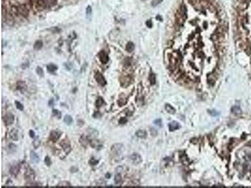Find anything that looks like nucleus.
<instances>
[{
  "instance_id": "obj_1",
  "label": "nucleus",
  "mask_w": 251,
  "mask_h": 188,
  "mask_svg": "<svg viewBox=\"0 0 251 188\" xmlns=\"http://www.w3.org/2000/svg\"><path fill=\"white\" fill-rule=\"evenodd\" d=\"M124 150V146L122 144H115L110 148V151L114 156L119 157Z\"/></svg>"
},
{
  "instance_id": "obj_2",
  "label": "nucleus",
  "mask_w": 251,
  "mask_h": 188,
  "mask_svg": "<svg viewBox=\"0 0 251 188\" xmlns=\"http://www.w3.org/2000/svg\"><path fill=\"white\" fill-rule=\"evenodd\" d=\"M56 3L57 0H37V5L43 8H49L54 6Z\"/></svg>"
},
{
  "instance_id": "obj_3",
  "label": "nucleus",
  "mask_w": 251,
  "mask_h": 188,
  "mask_svg": "<svg viewBox=\"0 0 251 188\" xmlns=\"http://www.w3.org/2000/svg\"><path fill=\"white\" fill-rule=\"evenodd\" d=\"M3 120L6 126H9L14 122L15 117H14L13 114L8 112L3 117Z\"/></svg>"
},
{
  "instance_id": "obj_4",
  "label": "nucleus",
  "mask_w": 251,
  "mask_h": 188,
  "mask_svg": "<svg viewBox=\"0 0 251 188\" xmlns=\"http://www.w3.org/2000/svg\"><path fill=\"white\" fill-rule=\"evenodd\" d=\"M94 78H95L97 82L100 85L102 86V87L106 85V83H107L106 78H104V76H103L100 72H97L96 73H95V75H94Z\"/></svg>"
},
{
  "instance_id": "obj_5",
  "label": "nucleus",
  "mask_w": 251,
  "mask_h": 188,
  "mask_svg": "<svg viewBox=\"0 0 251 188\" xmlns=\"http://www.w3.org/2000/svg\"><path fill=\"white\" fill-rule=\"evenodd\" d=\"M35 173H34L33 171L31 168L28 169L25 173V179L27 180L28 181H29V182H31V181H33L35 179Z\"/></svg>"
},
{
  "instance_id": "obj_6",
  "label": "nucleus",
  "mask_w": 251,
  "mask_h": 188,
  "mask_svg": "<svg viewBox=\"0 0 251 188\" xmlns=\"http://www.w3.org/2000/svg\"><path fill=\"white\" fill-rule=\"evenodd\" d=\"M99 58L102 64H106L109 61V56L106 52L102 50L98 54Z\"/></svg>"
},
{
  "instance_id": "obj_7",
  "label": "nucleus",
  "mask_w": 251,
  "mask_h": 188,
  "mask_svg": "<svg viewBox=\"0 0 251 188\" xmlns=\"http://www.w3.org/2000/svg\"><path fill=\"white\" fill-rule=\"evenodd\" d=\"M61 137V132L58 130H52L50 132L49 136V139L52 142H55L58 141Z\"/></svg>"
},
{
  "instance_id": "obj_8",
  "label": "nucleus",
  "mask_w": 251,
  "mask_h": 188,
  "mask_svg": "<svg viewBox=\"0 0 251 188\" xmlns=\"http://www.w3.org/2000/svg\"><path fill=\"white\" fill-rule=\"evenodd\" d=\"M130 159L131 161H132V162L134 164H139V163H141L142 162V159H141V157L140 156V155H139L138 154H136V153H134V154H133L131 156H130Z\"/></svg>"
},
{
  "instance_id": "obj_9",
  "label": "nucleus",
  "mask_w": 251,
  "mask_h": 188,
  "mask_svg": "<svg viewBox=\"0 0 251 188\" xmlns=\"http://www.w3.org/2000/svg\"><path fill=\"white\" fill-rule=\"evenodd\" d=\"M17 11L23 16H28L29 14L28 9L25 5H20L17 8Z\"/></svg>"
},
{
  "instance_id": "obj_10",
  "label": "nucleus",
  "mask_w": 251,
  "mask_h": 188,
  "mask_svg": "<svg viewBox=\"0 0 251 188\" xmlns=\"http://www.w3.org/2000/svg\"><path fill=\"white\" fill-rule=\"evenodd\" d=\"M63 149L65 151L67 152V154L71 151V142L68 140H63L62 142L60 143Z\"/></svg>"
},
{
  "instance_id": "obj_11",
  "label": "nucleus",
  "mask_w": 251,
  "mask_h": 188,
  "mask_svg": "<svg viewBox=\"0 0 251 188\" xmlns=\"http://www.w3.org/2000/svg\"><path fill=\"white\" fill-rule=\"evenodd\" d=\"M16 89L18 90H20L22 93H24L27 89V86H26V83L23 81H19L17 82Z\"/></svg>"
},
{
  "instance_id": "obj_12",
  "label": "nucleus",
  "mask_w": 251,
  "mask_h": 188,
  "mask_svg": "<svg viewBox=\"0 0 251 188\" xmlns=\"http://www.w3.org/2000/svg\"><path fill=\"white\" fill-rule=\"evenodd\" d=\"M30 158L31 161V162H33L35 164H37L40 161V158L38 157V155L36 154L35 152L33 150L30 152Z\"/></svg>"
},
{
  "instance_id": "obj_13",
  "label": "nucleus",
  "mask_w": 251,
  "mask_h": 188,
  "mask_svg": "<svg viewBox=\"0 0 251 188\" xmlns=\"http://www.w3.org/2000/svg\"><path fill=\"white\" fill-rule=\"evenodd\" d=\"M79 142L83 146H86V145H87V144H89V139H88L87 135H82L80 137V138Z\"/></svg>"
},
{
  "instance_id": "obj_14",
  "label": "nucleus",
  "mask_w": 251,
  "mask_h": 188,
  "mask_svg": "<svg viewBox=\"0 0 251 188\" xmlns=\"http://www.w3.org/2000/svg\"><path fill=\"white\" fill-rule=\"evenodd\" d=\"M9 171L11 174L13 176H16L18 173L20 171V167L18 165H13L11 167V168L9 169Z\"/></svg>"
},
{
  "instance_id": "obj_15",
  "label": "nucleus",
  "mask_w": 251,
  "mask_h": 188,
  "mask_svg": "<svg viewBox=\"0 0 251 188\" xmlns=\"http://www.w3.org/2000/svg\"><path fill=\"white\" fill-rule=\"evenodd\" d=\"M180 127V125L176 122H172L169 124V129L170 131H174V130L178 129Z\"/></svg>"
},
{
  "instance_id": "obj_16",
  "label": "nucleus",
  "mask_w": 251,
  "mask_h": 188,
  "mask_svg": "<svg viewBox=\"0 0 251 188\" xmlns=\"http://www.w3.org/2000/svg\"><path fill=\"white\" fill-rule=\"evenodd\" d=\"M232 112L235 115H239L242 113V110L239 106H234L232 108Z\"/></svg>"
},
{
  "instance_id": "obj_17",
  "label": "nucleus",
  "mask_w": 251,
  "mask_h": 188,
  "mask_svg": "<svg viewBox=\"0 0 251 188\" xmlns=\"http://www.w3.org/2000/svg\"><path fill=\"white\" fill-rule=\"evenodd\" d=\"M9 136H10V138H11L12 140H13V141H18V132H17V130H16V129H13V130L10 132Z\"/></svg>"
},
{
  "instance_id": "obj_18",
  "label": "nucleus",
  "mask_w": 251,
  "mask_h": 188,
  "mask_svg": "<svg viewBox=\"0 0 251 188\" xmlns=\"http://www.w3.org/2000/svg\"><path fill=\"white\" fill-rule=\"evenodd\" d=\"M42 46H43V42H42V41L41 40H37L35 43V44H34L33 48L36 50H40L42 48Z\"/></svg>"
},
{
  "instance_id": "obj_19",
  "label": "nucleus",
  "mask_w": 251,
  "mask_h": 188,
  "mask_svg": "<svg viewBox=\"0 0 251 188\" xmlns=\"http://www.w3.org/2000/svg\"><path fill=\"white\" fill-rule=\"evenodd\" d=\"M104 100L103 99L102 97H99L97 99L96 102H95V106H96V107L97 108V109H99V108H101V107H102V105L103 104H104Z\"/></svg>"
},
{
  "instance_id": "obj_20",
  "label": "nucleus",
  "mask_w": 251,
  "mask_h": 188,
  "mask_svg": "<svg viewBox=\"0 0 251 188\" xmlns=\"http://www.w3.org/2000/svg\"><path fill=\"white\" fill-rule=\"evenodd\" d=\"M47 70L50 73H53L55 71H56L58 69V67H57V65H55L54 64H49L48 65L47 67Z\"/></svg>"
},
{
  "instance_id": "obj_21",
  "label": "nucleus",
  "mask_w": 251,
  "mask_h": 188,
  "mask_svg": "<svg viewBox=\"0 0 251 188\" xmlns=\"http://www.w3.org/2000/svg\"><path fill=\"white\" fill-rule=\"evenodd\" d=\"M136 135L139 138H145L147 135L146 132L142 130H139L136 132Z\"/></svg>"
},
{
  "instance_id": "obj_22",
  "label": "nucleus",
  "mask_w": 251,
  "mask_h": 188,
  "mask_svg": "<svg viewBox=\"0 0 251 188\" xmlns=\"http://www.w3.org/2000/svg\"><path fill=\"white\" fill-rule=\"evenodd\" d=\"M63 121H64V122L66 124H67V125H71L72 123V122H73V119H72V117L70 115H66L64 117Z\"/></svg>"
},
{
  "instance_id": "obj_23",
  "label": "nucleus",
  "mask_w": 251,
  "mask_h": 188,
  "mask_svg": "<svg viewBox=\"0 0 251 188\" xmlns=\"http://www.w3.org/2000/svg\"><path fill=\"white\" fill-rule=\"evenodd\" d=\"M126 50L128 52H132L134 50V45L132 42H128L126 45Z\"/></svg>"
},
{
  "instance_id": "obj_24",
  "label": "nucleus",
  "mask_w": 251,
  "mask_h": 188,
  "mask_svg": "<svg viewBox=\"0 0 251 188\" xmlns=\"http://www.w3.org/2000/svg\"><path fill=\"white\" fill-rule=\"evenodd\" d=\"M165 109L166 110V111L168 112H169L170 113H172V114H174L175 113V109L173 108L172 106H171L170 105L168 104L166 105L165 107Z\"/></svg>"
},
{
  "instance_id": "obj_25",
  "label": "nucleus",
  "mask_w": 251,
  "mask_h": 188,
  "mask_svg": "<svg viewBox=\"0 0 251 188\" xmlns=\"http://www.w3.org/2000/svg\"><path fill=\"white\" fill-rule=\"evenodd\" d=\"M88 132H89V135H90L91 136L93 137L97 136L99 134L98 132L95 129H93V128H90L89 130H88Z\"/></svg>"
},
{
  "instance_id": "obj_26",
  "label": "nucleus",
  "mask_w": 251,
  "mask_h": 188,
  "mask_svg": "<svg viewBox=\"0 0 251 188\" xmlns=\"http://www.w3.org/2000/svg\"><path fill=\"white\" fill-rule=\"evenodd\" d=\"M15 105H16V108L18 109V110H21V111L23 110V109H24V107H23V104H21L20 102H18V101H16V100L15 102Z\"/></svg>"
},
{
  "instance_id": "obj_27",
  "label": "nucleus",
  "mask_w": 251,
  "mask_h": 188,
  "mask_svg": "<svg viewBox=\"0 0 251 188\" xmlns=\"http://www.w3.org/2000/svg\"><path fill=\"white\" fill-rule=\"evenodd\" d=\"M36 72H37V74H38L39 76H43L44 75V72H43V69L42 68H41L40 67H38L36 69Z\"/></svg>"
},
{
  "instance_id": "obj_28",
  "label": "nucleus",
  "mask_w": 251,
  "mask_h": 188,
  "mask_svg": "<svg viewBox=\"0 0 251 188\" xmlns=\"http://www.w3.org/2000/svg\"><path fill=\"white\" fill-rule=\"evenodd\" d=\"M99 163V161L98 160H97V159H94V158H91V159H90V161H89V164H90V165H92V166H94V165H97V164Z\"/></svg>"
},
{
  "instance_id": "obj_29",
  "label": "nucleus",
  "mask_w": 251,
  "mask_h": 188,
  "mask_svg": "<svg viewBox=\"0 0 251 188\" xmlns=\"http://www.w3.org/2000/svg\"><path fill=\"white\" fill-rule=\"evenodd\" d=\"M114 180L116 184H119L121 182V180H122V177H121V175L119 174H118L116 175L114 177Z\"/></svg>"
},
{
  "instance_id": "obj_30",
  "label": "nucleus",
  "mask_w": 251,
  "mask_h": 188,
  "mask_svg": "<svg viewBox=\"0 0 251 188\" xmlns=\"http://www.w3.org/2000/svg\"><path fill=\"white\" fill-rule=\"evenodd\" d=\"M44 162H45V164H46V165L48 167L50 166L51 164H52V161H51V159H50V158L48 157V156H46V157H45Z\"/></svg>"
},
{
  "instance_id": "obj_31",
  "label": "nucleus",
  "mask_w": 251,
  "mask_h": 188,
  "mask_svg": "<svg viewBox=\"0 0 251 188\" xmlns=\"http://www.w3.org/2000/svg\"><path fill=\"white\" fill-rule=\"evenodd\" d=\"M52 112H53V115L54 116H58V118L61 117V113L57 109H54Z\"/></svg>"
},
{
  "instance_id": "obj_32",
  "label": "nucleus",
  "mask_w": 251,
  "mask_h": 188,
  "mask_svg": "<svg viewBox=\"0 0 251 188\" xmlns=\"http://www.w3.org/2000/svg\"><path fill=\"white\" fill-rule=\"evenodd\" d=\"M149 80H150L152 84H155V82H156V77H155V75L154 74H151L150 76H149Z\"/></svg>"
},
{
  "instance_id": "obj_33",
  "label": "nucleus",
  "mask_w": 251,
  "mask_h": 188,
  "mask_svg": "<svg viewBox=\"0 0 251 188\" xmlns=\"http://www.w3.org/2000/svg\"><path fill=\"white\" fill-rule=\"evenodd\" d=\"M91 14H92V8L90 6H88L86 8V15L87 16H89L91 15Z\"/></svg>"
},
{
  "instance_id": "obj_34",
  "label": "nucleus",
  "mask_w": 251,
  "mask_h": 188,
  "mask_svg": "<svg viewBox=\"0 0 251 188\" xmlns=\"http://www.w3.org/2000/svg\"><path fill=\"white\" fill-rule=\"evenodd\" d=\"M162 0H153L151 3V5L153 6H156L161 3Z\"/></svg>"
},
{
  "instance_id": "obj_35",
  "label": "nucleus",
  "mask_w": 251,
  "mask_h": 188,
  "mask_svg": "<svg viewBox=\"0 0 251 188\" xmlns=\"http://www.w3.org/2000/svg\"><path fill=\"white\" fill-rule=\"evenodd\" d=\"M71 184L67 181H63L59 184V186H71Z\"/></svg>"
},
{
  "instance_id": "obj_36",
  "label": "nucleus",
  "mask_w": 251,
  "mask_h": 188,
  "mask_svg": "<svg viewBox=\"0 0 251 188\" xmlns=\"http://www.w3.org/2000/svg\"><path fill=\"white\" fill-rule=\"evenodd\" d=\"M127 119L125 117H121V119H119V124H122V125H123V124H125L127 122Z\"/></svg>"
},
{
  "instance_id": "obj_37",
  "label": "nucleus",
  "mask_w": 251,
  "mask_h": 188,
  "mask_svg": "<svg viewBox=\"0 0 251 188\" xmlns=\"http://www.w3.org/2000/svg\"><path fill=\"white\" fill-rule=\"evenodd\" d=\"M33 146L35 148H37V147L40 145V141H39V140H36V141H34L33 142Z\"/></svg>"
},
{
  "instance_id": "obj_38",
  "label": "nucleus",
  "mask_w": 251,
  "mask_h": 188,
  "mask_svg": "<svg viewBox=\"0 0 251 188\" xmlns=\"http://www.w3.org/2000/svg\"><path fill=\"white\" fill-rule=\"evenodd\" d=\"M154 123H155V124H156V125H157L158 126H159V127H161V120L160 119L156 120H155Z\"/></svg>"
},
{
  "instance_id": "obj_39",
  "label": "nucleus",
  "mask_w": 251,
  "mask_h": 188,
  "mask_svg": "<svg viewBox=\"0 0 251 188\" xmlns=\"http://www.w3.org/2000/svg\"><path fill=\"white\" fill-rule=\"evenodd\" d=\"M29 134H30V137H31V138H34L35 137V133L34 132V131L33 130H30Z\"/></svg>"
},
{
  "instance_id": "obj_40",
  "label": "nucleus",
  "mask_w": 251,
  "mask_h": 188,
  "mask_svg": "<svg viewBox=\"0 0 251 188\" xmlns=\"http://www.w3.org/2000/svg\"><path fill=\"white\" fill-rule=\"evenodd\" d=\"M16 145H15V144H9V148L10 150H15V146Z\"/></svg>"
},
{
  "instance_id": "obj_41",
  "label": "nucleus",
  "mask_w": 251,
  "mask_h": 188,
  "mask_svg": "<svg viewBox=\"0 0 251 188\" xmlns=\"http://www.w3.org/2000/svg\"><path fill=\"white\" fill-rule=\"evenodd\" d=\"M54 98H51V99L49 100V102H48V105H49V106H50V107H52V106H54Z\"/></svg>"
},
{
  "instance_id": "obj_42",
  "label": "nucleus",
  "mask_w": 251,
  "mask_h": 188,
  "mask_svg": "<svg viewBox=\"0 0 251 188\" xmlns=\"http://www.w3.org/2000/svg\"><path fill=\"white\" fill-rule=\"evenodd\" d=\"M146 25H147V26L149 28H151L152 26V22H151L150 20H148V21L146 22Z\"/></svg>"
},
{
  "instance_id": "obj_43",
  "label": "nucleus",
  "mask_w": 251,
  "mask_h": 188,
  "mask_svg": "<svg viewBox=\"0 0 251 188\" xmlns=\"http://www.w3.org/2000/svg\"><path fill=\"white\" fill-rule=\"evenodd\" d=\"M94 115H94V117H95V118H97V117H98L101 116V113H100V112H95V114H94Z\"/></svg>"
},
{
  "instance_id": "obj_44",
  "label": "nucleus",
  "mask_w": 251,
  "mask_h": 188,
  "mask_svg": "<svg viewBox=\"0 0 251 188\" xmlns=\"http://www.w3.org/2000/svg\"><path fill=\"white\" fill-rule=\"evenodd\" d=\"M110 177H111V174L109 173H107L106 174V177L107 179H109V178H110Z\"/></svg>"
},
{
  "instance_id": "obj_45",
  "label": "nucleus",
  "mask_w": 251,
  "mask_h": 188,
  "mask_svg": "<svg viewBox=\"0 0 251 188\" xmlns=\"http://www.w3.org/2000/svg\"><path fill=\"white\" fill-rule=\"evenodd\" d=\"M156 19H159V21H161V18H160V16H158L156 17Z\"/></svg>"
}]
</instances>
